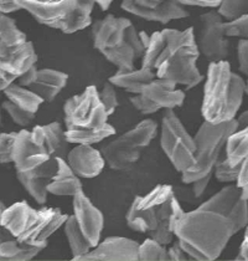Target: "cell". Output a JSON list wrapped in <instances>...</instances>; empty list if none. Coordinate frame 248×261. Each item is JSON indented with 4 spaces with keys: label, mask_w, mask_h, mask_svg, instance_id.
<instances>
[{
    "label": "cell",
    "mask_w": 248,
    "mask_h": 261,
    "mask_svg": "<svg viewBox=\"0 0 248 261\" xmlns=\"http://www.w3.org/2000/svg\"><path fill=\"white\" fill-rule=\"evenodd\" d=\"M38 59L33 41L27 40L7 56L0 58V70L18 79L25 71L36 65Z\"/></svg>",
    "instance_id": "22"
},
{
    "label": "cell",
    "mask_w": 248,
    "mask_h": 261,
    "mask_svg": "<svg viewBox=\"0 0 248 261\" xmlns=\"http://www.w3.org/2000/svg\"><path fill=\"white\" fill-rule=\"evenodd\" d=\"M143 95L154 102L160 110H175L185 101V91L177 89L174 82L155 77L143 90Z\"/></svg>",
    "instance_id": "20"
},
{
    "label": "cell",
    "mask_w": 248,
    "mask_h": 261,
    "mask_svg": "<svg viewBox=\"0 0 248 261\" xmlns=\"http://www.w3.org/2000/svg\"><path fill=\"white\" fill-rule=\"evenodd\" d=\"M201 113L205 121L221 123L235 120L247 92L244 79L232 71L227 60L210 62L204 79Z\"/></svg>",
    "instance_id": "2"
},
{
    "label": "cell",
    "mask_w": 248,
    "mask_h": 261,
    "mask_svg": "<svg viewBox=\"0 0 248 261\" xmlns=\"http://www.w3.org/2000/svg\"><path fill=\"white\" fill-rule=\"evenodd\" d=\"M200 206L219 212L227 217L232 221L236 234L246 229L248 224L247 200L242 199L239 188L235 186V183L226 184L210 199L200 204Z\"/></svg>",
    "instance_id": "13"
},
{
    "label": "cell",
    "mask_w": 248,
    "mask_h": 261,
    "mask_svg": "<svg viewBox=\"0 0 248 261\" xmlns=\"http://www.w3.org/2000/svg\"><path fill=\"white\" fill-rule=\"evenodd\" d=\"M248 112L244 111L241 115H238V117H236V121L238 123V128H244V127L248 126Z\"/></svg>",
    "instance_id": "49"
},
{
    "label": "cell",
    "mask_w": 248,
    "mask_h": 261,
    "mask_svg": "<svg viewBox=\"0 0 248 261\" xmlns=\"http://www.w3.org/2000/svg\"><path fill=\"white\" fill-rule=\"evenodd\" d=\"M139 243L126 237H108L78 257L80 261H138Z\"/></svg>",
    "instance_id": "16"
},
{
    "label": "cell",
    "mask_w": 248,
    "mask_h": 261,
    "mask_svg": "<svg viewBox=\"0 0 248 261\" xmlns=\"http://www.w3.org/2000/svg\"><path fill=\"white\" fill-rule=\"evenodd\" d=\"M3 93L8 101L13 102L18 107L30 113H34V115H36L41 105L44 103V100L40 96L36 95L29 87H22L16 82L10 84L7 89L3 91Z\"/></svg>",
    "instance_id": "27"
},
{
    "label": "cell",
    "mask_w": 248,
    "mask_h": 261,
    "mask_svg": "<svg viewBox=\"0 0 248 261\" xmlns=\"http://www.w3.org/2000/svg\"><path fill=\"white\" fill-rule=\"evenodd\" d=\"M216 11L224 20H233L248 14V0H221Z\"/></svg>",
    "instance_id": "33"
},
{
    "label": "cell",
    "mask_w": 248,
    "mask_h": 261,
    "mask_svg": "<svg viewBox=\"0 0 248 261\" xmlns=\"http://www.w3.org/2000/svg\"><path fill=\"white\" fill-rule=\"evenodd\" d=\"M120 8L146 21H155L163 25L190 15L186 7L175 0H122Z\"/></svg>",
    "instance_id": "12"
},
{
    "label": "cell",
    "mask_w": 248,
    "mask_h": 261,
    "mask_svg": "<svg viewBox=\"0 0 248 261\" xmlns=\"http://www.w3.org/2000/svg\"><path fill=\"white\" fill-rule=\"evenodd\" d=\"M238 129L237 121L231 120L221 123H211L204 121L194 136L195 142V164L191 168L181 172V181L191 184L200 178L212 173L216 161L224 152L228 136Z\"/></svg>",
    "instance_id": "5"
},
{
    "label": "cell",
    "mask_w": 248,
    "mask_h": 261,
    "mask_svg": "<svg viewBox=\"0 0 248 261\" xmlns=\"http://www.w3.org/2000/svg\"><path fill=\"white\" fill-rule=\"evenodd\" d=\"M175 194L173 186L159 184L145 195H137L126 215L127 225L137 232H149L157 226V208Z\"/></svg>",
    "instance_id": "9"
},
{
    "label": "cell",
    "mask_w": 248,
    "mask_h": 261,
    "mask_svg": "<svg viewBox=\"0 0 248 261\" xmlns=\"http://www.w3.org/2000/svg\"><path fill=\"white\" fill-rule=\"evenodd\" d=\"M241 164H238V166H231V164L226 161L225 155L222 157L221 154L219 160L216 161L215 166H213L212 175L216 178L217 181H220V183H235L239 172V168H241Z\"/></svg>",
    "instance_id": "34"
},
{
    "label": "cell",
    "mask_w": 248,
    "mask_h": 261,
    "mask_svg": "<svg viewBox=\"0 0 248 261\" xmlns=\"http://www.w3.org/2000/svg\"><path fill=\"white\" fill-rule=\"evenodd\" d=\"M199 58V51H184L176 54L155 67V76L174 82L176 86H184L186 91L193 90L205 79L197 67Z\"/></svg>",
    "instance_id": "11"
},
{
    "label": "cell",
    "mask_w": 248,
    "mask_h": 261,
    "mask_svg": "<svg viewBox=\"0 0 248 261\" xmlns=\"http://www.w3.org/2000/svg\"><path fill=\"white\" fill-rule=\"evenodd\" d=\"M26 41V35L16 25V21L8 14L0 13V58L7 56Z\"/></svg>",
    "instance_id": "25"
},
{
    "label": "cell",
    "mask_w": 248,
    "mask_h": 261,
    "mask_svg": "<svg viewBox=\"0 0 248 261\" xmlns=\"http://www.w3.org/2000/svg\"><path fill=\"white\" fill-rule=\"evenodd\" d=\"M16 132L0 133V164L13 163V146Z\"/></svg>",
    "instance_id": "38"
},
{
    "label": "cell",
    "mask_w": 248,
    "mask_h": 261,
    "mask_svg": "<svg viewBox=\"0 0 248 261\" xmlns=\"http://www.w3.org/2000/svg\"><path fill=\"white\" fill-rule=\"evenodd\" d=\"M2 107H0V122H2Z\"/></svg>",
    "instance_id": "54"
},
{
    "label": "cell",
    "mask_w": 248,
    "mask_h": 261,
    "mask_svg": "<svg viewBox=\"0 0 248 261\" xmlns=\"http://www.w3.org/2000/svg\"><path fill=\"white\" fill-rule=\"evenodd\" d=\"M236 260H242V261L248 260V234L247 232H244L243 240H242L241 245H239V251L237 255V259Z\"/></svg>",
    "instance_id": "48"
},
{
    "label": "cell",
    "mask_w": 248,
    "mask_h": 261,
    "mask_svg": "<svg viewBox=\"0 0 248 261\" xmlns=\"http://www.w3.org/2000/svg\"><path fill=\"white\" fill-rule=\"evenodd\" d=\"M115 135V128L107 123L97 129H65V136L70 144H97Z\"/></svg>",
    "instance_id": "29"
},
{
    "label": "cell",
    "mask_w": 248,
    "mask_h": 261,
    "mask_svg": "<svg viewBox=\"0 0 248 261\" xmlns=\"http://www.w3.org/2000/svg\"><path fill=\"white\" fill-rule=\"evenodd\" d=\"M98 97H100L101 103H102V106L104 107V111H106V113L108 115V117L111 115H113L115 110H117V107L119 106V102H118L115 87L111 84V82H104L102 90L98 91Z\"/></svg>",
    "instance_id": "37"
},
{
    "label": "cell",
    "mask_w": 248,
    "mask_h": 261,
    "mask_svg": "<svg viewBox=\"0 0 248 261\" xmlns=\"http://www.w3.org/2000/svg\"><path fill=\"white\" fill-rule=\"evenodd\" d=\"M237 61L238 70L242 75H248V40L239 39L237 44Z\"/></svg>",
    "instance_id": "40"
},
{
    "label": "cell",
    "mask_w": 248,
    "mask_h": 261,
    "mask_svg": "<svg viewBox=\"0 0 248 261\" xmlns=\"http://www.w3.org/2000/svg\"><path fill=\"white\" fill-rule=\"evenodd\" d=\"M51 158L53 157L44 148L31 141L29 129L24 128L16 132L13 146V163L16 172L30 173Z\"/></svg>",
    "instance_id": "17"
},
{
    "label": "cell",
    "mask_w": 248,
    "mask_h": 261,
    "mask_svg": "<svg viewBox=\"0 0 248 261\" xmlns=\"http://www.w3.org/2000/svg\"><path fill=\"white\" fill-rule=\"evenodd\" d=\"M38 72H39V69L36 67V65H34V66H31L29 70L25 71L22 75L19 76L15 82L22 87L33 86V85L36 82V79H38Z\"/></svg>",
    "instance_id": "41"
},
{
    "label": "cell",
    "mask_w": 248,
    "mask_h": 261,
    "mask_svg": "<svg viewBox=\"0 0 248 261\" xmlns=\"http://www.w3.org/2000/svg\"><path fill=\"white\" fill-rule=\"evenodd\" d=\"M160 146L166 158L179 173L195 164V142L174 110H165L163 113Z\"/></svg>",
    "instance_id": "7"
},
{
    "label": "cell",
    "mask_w": 248,
    "mask_h": 261,
    "mask_svg": "<svg viewBox=\"0 0 248 261\" xmlns=\"http://www.w3.org/2000/svg\"><path fill=\"white\" fill-rule=\"evenodd\" d=\"M155 76V72L150 69H126V70H117L114 75H112L108 79V81L113 85L114 87H119L124 91L133 95L142 93L143 90L149 82H151Z\"/></svg>",
    "instance_id": "24"
},
{
    "label": "cell",
    "mask_w": 248,
    "mask_h": 261,
    "mask_svg": "<svg viewBox=\"0 0 248 261\" xmlns=\"http://www.w3.org/2000/svg\"><path fill=\"white\" fill-rule=\"evenodd\" d=\"M174 235L190 259L212 261L220 257L236 232L227 217L199 205L195 211L182 213Z\"/></svg>",
    "instance_id": "1"
},
{
    "label": "cell",
    "mask_w": 248,
    "mask_h": 261,
    "mask_svg": "<svg viewBox=\"0 0 248 261\" xmlns=\"http://www.w3.org/2000/svg\"><path fill=\"white\" fill-rule=\"evenodd\" d=\"M57 169L47 184V193L57 197H73L77 192L82 191V180L70 168L65 158L56 157Z\"/></svg>",
    "instance_id": "21"
},
{
    "label": "cell",
    "mask_w": 248,
    "mask_h": 261,
    "mask_svg": "<svg viewBox=\"0 0 248 261\" xmlns=\"http://www.w3.org/2000/svg\"><path fill=\"white\" fill-rule=\"evenodd\" d=\"M168 246L158 243L157 240L148 238L139 244L138 249V260L140 261H165L169 260L168 256Z\"/></svg>",
    "instance_id": "32"
},
{
    "label": "cell",
    "mask_w": 248,
    "mask_h": 261,
    "mask_svg": "<svg viewBox=\"0 0 248 261\" xmlns=\"http://www.w3.org/2000/svg\"><path fill=\"white\" fill-rule=\"evenodd\" d=\"M169 246V245H168ZM168 249V256H169V260H174V261H185V260H189L190 257H189V255L186 254V252L182 250V248L180 246L179 241H174L170 244V246Z\"/></svg>",
    "instance_id": "43"
},
{
    "label": "cell",
    "mask_w": 248,
    "mask_h": 261,
    "mask_svg": "<svg viewBox=\"0 0 248 261\" xmlns=\"http://www.w3.org/2000/svg\"><path fill=\"white\" fill-rule=\"evenodd\" d=\"M211 178H212V173H210V174L205 175V177L200 178V179H197L191 183V186H193L191 193H193L195 199H200V198L202 197V194H204L205 191H206L208 183H210Z\"/></svg>",
    "instance_id": "42"
},
{
    "label": "cell",
    "mask_w": 248,
    "mask_h": 261,
    "mask_svg": "<svg viewBox=\"0 0 248 261\" xmlns=\"http://www.w3.org/2000/svg\"><path fill=\"white\" fill-rule=\"evenodd\" d=\"M92 40L93 47L118 70L134 69L145 49L133 22L113 14L93 22Z\"/></svg>",
    "instance_id": "3"
},
{
    "label": "cell",
    "mask_w": 248,
    "mask_h": 261,
    "mask_svg": "<svg viewBox=\"0 0 248 261\" xmlns=\"http://www.w3.org/2000/svg\"><path fill=\"white\" fill-rule=\"evenodd\" d=\"M29 2H52V0H29Z\"/></svg>",
    "instance_id": "53"
},
{
    "label": "cell",
    "mask_w": 248,
    "mask_h": 261,
    "mask_svg": "<svg viewBox=\"0 0 248 261\" xmlns=\"http://www.w3.org/2000/svg\"><path fill=\"white\" fill-rule=\"evenodd\" d=\"M93 2H95V4H97L103 11H107L111 8L112 3H113L114 0H93Z\"/></svg>",
    "instance_id": "50"
},
{
    "label": "cell",
    "mask_w": 248,
    "mask_h": 261,
    "mask_svg": "<svg viewBox=\"0 0 248 261\" xmlns=\"http://www.w3.org/2000/svg\"><path fill=\"white\" fill-rule=\"evenodd\" d=\"M65 161L81 179H91L103 172L106 162L100 149L89 144H75L69 149Z\"/></svg>",
    "instance_id": "18"
},
{
    "label": "cell",
    "mask_w": 248,
    "mask_h": 261,
    "mask_svg": "<svg viewBox=\"0 0 248 261\" xmlns=\"http://www.w3.org/2000/svg\"><path fill=\"white\" fill-rule=\"evenodd\" d=\"M64 115L66 129H97L108 123L96 86H87L83 92L65 102Z\"/></svg>",
    "instance_id": "8"
},
{
    "label": "cell",
    "mask_w": 248,
    "mask_h": 261,
    "mask_svg": "<svg viewBox=\"0 0 248 261\" xmlns=\"http://www.w3.org/2000/svg\"><path fill=\"white\" fill-rule=\"evenodd\" d=\"M2 110H4L5 112L9 115V117L13 120V122L18 126L22 127V128H26L29 127L33 121L35 120V115L34 113L27 112V111H24L20 107H18L16 105H14L13 102L5 100L3 101L2 103Z\"/></svg>",
    "instance_id": "35"
},
{
    "label": "cell",
    "mask_w": 248,
    "mask_h": 261,
    "mask_svg": "<svg viewBox=\"0 0 248 261\" xmlns=\"http://www.w3.org/2000/svg\"><path fill=\"white\" fill-rule=\"evenodd\" d=\"M69 217L58 208L34 209L26 200L5 206L0 225L7 228L20 243L46 248L49 239L64 225Z\"/></svg>",
    "instance_id": "4"
},
{
    "label": "cell",
    "mask_w": 248,
    "mask_h": 261,
    "mask_svg": "<svg viewBox=\"0 0 248 261\" xmlns=\"http://www.w3.org/2000/svg\"><path fill=\"white\" fill-rule=\"evenodd\" d=\"M44 250L41 246L20 243L13 234L0 241V261H29Z\"/></svg>",
    "instance_id": "26"
},
{
    "label": "cell",
    "mask_w": 248,
    "mask_h": 261,
    "mask_svg": "<svg viewBox=\"0 0 248 261\" xmlns=\"http://www.w3.org/2000/svg\"><path fill=\"white\" fill-rule=\"evenodd\" d=\"M158 123L154 120H144L133 128L104 143L100 149L104 162L113 171L128 172L142 157L144 148L158 135Z\"/></svg>",
    "instance_id": "6"
},
{
    "label": "cell",
    "mask_w": 248,
    "mask_h": 261,
    "mask_svg": "<svg viewBox=\"0 0 248 261\" xmlns=\"http://www.w3.org/2000/svg\"><path fill=\"white\" fill-rule=\"evenodd\" d=\"M30 138L36 146L44 148L51 157L66 158L70 149L65 129L57 121L42 126H35L30 130Z\"/></svg>",
    "instance_id": "19"
},
{
    "label": "cell",
    "mask_w": 248,
    "mask_h": 261,
    "mask_svg": "<svg viewBox=\"0 0 248 261\" xmlns=\"http://www.w3.org/2000/svg\"><path fill=\"white\" fill-rule=\"evenodd\" d=\"M20 10L29 13L36 21L45 27L62 33L70 15L77 7L78 0H52V2H29L15 0Z\"/></svg>",
    "instance_id": "14"
},
{
    "label": "cell",
    "mask_w": 248,
    "mask_h": 261,
    "mask_svg": "<svg viewBox=\"0 0 248 261\" xmlns=\"http://www.w3.org/2000/svg\"><path fill=\"white\" fill-rule=\"evenodd\" d=\"M235 186L237 188H243V187L248 186V166H247V160L242 162L241 168H239V172L237 174V178H236Z\"/></svg>",
    "instance_id": "45"
},
{
    "label": "cell",
    "mask_w": 248,
    "mask_h": 261,
    "mask_svg": "<svg viewBox=\"0 0 248 261\" xmlns=\"http://www.w3.org/2000/svg\"><path fill=\"white\" fill-rule=\"evenodd\" d=\"M129 100H131V103L133 105L134 109L144 116L153 115V113H157L160 111V107L157 106V105L149 100L148 97H145L143 93L133 95Z\"/></svg>",
    "instance_id": "39"
},
{
    "label": "cell",
    "mask_w": 248,
    "mask_h": 261,
    "mask_svg": "<svg viewBox=\"0 0 248 261\" xmlns=\"http://www.w3.org/2000/svg\"><path fill=\"white\" fill-rule=\"evenodd\" d=\"M224 33L227 39L238 38L247 39L248 38V14L239 16L233 20L224 21Z\"/></svg>",
    "instance_id": "36"
},
{
    "label": "cell",
    "mask_w": 248,
    "mask_h": 261,
    "mask_svg": "<svg viewBox=\"0 0 248 261\" xmlns=\"http://www.w3.org/2000/svg\"><path fill=\"white\" fill-rule=\"evenodd\" d=\"M80 2H82V3H91V4H95V2H93V0H80Z\"/></svg>",
    "instance_id": "52"
},
{
    "label": "cell",
    "mask_w": 248,
    "mask_h": 261,
    "mask_svg": "<svg viewBox=\"0 0 248 261\" xmlns=\"http://www.w3.org/2000/svg\"><path fill=\"white\" fill-rule=\"evenodd\" d=\"M16 81V77L13 75H9V73L4 72V71L0 70V92H3L10 84Z\"/></svg>",
    "instance_id": "47"
},
{
    "label": "cell",
    "mask_w": 248,
    "mask_h": 261,
    "mask_svg": "<svg viewBox=\"0 0 248 261\" xmlns=\"http://www.w3.org/2000/svg\"><path fill=\"white\" fill-rule=\"evenodd\" d=\"M69 75L53 69H39L36 82L30 86L31 91L39 95L44 102H52L65 89Z\"/></svg>",
    "instance_id": "23"
},
{
    "label": "cell",
    "mask_w": 248,
    "mask_h": 261,
    "mask_svg": "<svg viewBox=\"0 0 248 261\" xmlns=\"http://www.w3.org/2000/svg\"><path fill=\"white\" fill-rule=\"evenodd\" d=\"M4 209H5L4 203H3V201H0V217H2V213H3V211H4Z\"/></svg>",
    "instance_id": "51"
},
{
    "label": "cell",
    "mask_w": 248,
    "mask_h": 261,
    "mask_svg": "<svg viewBox=\"0 0 248 261\" xmlns=\"http://www.w3.org/2000/svg\"><path fill=\"white\" fill-rule=\"evenodd\" d=\"M224 21L216 9L200 15V30L195 40L200 55L208 62L226 60L228 56L230 41L225 36Z\"/></svg>",
    "instance_id": "10"
},
{
    "label": "cell",
    "mask_w": 248,
    "mask_h": 261,
    "mask_svg": "<svg viewBox=\"0 0 248 261\" xmlns=\"http://www.w3.org/2000/svg\"><path fill=\"white\" fill-rule=\"evenodd\" d=\"M64 230L66 235L67 243L70 245V251H71L72 260H77L78 257L87 254L92 249L88 241L83 237L82 231L78 228L77 221H76L73 215H69L64 223Z\"/></svg>",
    "instance_id": "30"
},
{
    "label": "cell",
    "mask_w": 248,
    "mask_h": 261,
    "mask_svg": "<svg viewBox=\"0 0 248 261\" xmlns=\"http://www.w3.org/2000/svg\"><path fill=\"white\" fill-rule=\"evenodd\" d=\"M73 217L89 245L95 248L102 237L104 218L102 212L93 205L82 191L73 195Z\"/></svg>",
    "instance_id": "15"
},
{
    "label": "cell",
    "mask_w": 248,
    "mask_h": 261,
    "mask_svg": "<svg viewBox=\"0 0 248 261\" xmlns=\"http://www.w3.org/2000/svg\"><path fill=\"white\" fill-rule=\"evenodd\" d=\"M225 158L231 166H238L248 157V127L231 133L224 147Z\"/></svg>",
    "instance_id": "28"
},
{
    "label": "cell",
    "mask_w": 248,
    "mask_h": 261,
    "mask_svg": "<svg viewBox=\"0 0 248 261\" xmlns=\"http://www.w3.org/2000/svg\"><path fill=\"white\" fill-rule=\"evenodd\" d=\"M16 178H18L19 183L24 187L25 191L30 197L40 205H44L47 200V184L50 183V179L41 177H35V175L26 174V173H19L16 172Z\"/></svg>",
    "instance_id": "31"
},
{
    "label": "cell",
    "mask_w": 248,
    "mask_h": 261,
    "mask_svg": "<svg viewBox=\"0 0 248 261\" xmlns=\"http://www.w3.org/2000/svg\"><path fill=\"white\" fill-rule=\"evenodd\" d=\"M179 4L184 7H199L208 8V9H216L221 0H175Z\"/></svg>",
    "instance_id": "44"
},
{
    "label": "cell",
    "mask_w": 248,
    "mask_h": 261,
    "mask_svg": "<svg viewBox=\"0 0 248 261\" xmlns=\"http://www.w3.org/2000/svg\"><path fill=\"white\" fill-rule=\"evenodd\" d=\"M20 10L15 0H0V13L10 14Z\"/></svg>",
    "instance_id": "46"
}]
</instances>
